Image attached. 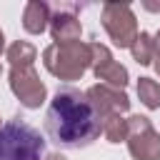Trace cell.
I'll use <instances>...</instances> for the list:
<instances>
[{
  "label": "cell",
  "mask_w": 160,
  "mask_h": 160,
  "mask_svg": "<svg viewBox=\"0 0 160 160\" xmlns=\"http://www.w3.org/2000/svg\"><path fill=\"white\" fill-rule=\"evenodd\" d=\"M50 5L42 2V0H30L25 8H22V28L30 32V35H40L48 30L50 25Z\"/></svg>",
  "instance_id": "30bf717a"
},
{
  "label": "cell",
  "mask_w": 160,
  "mask_h": 160,
  "mask_svg": "<svg viewBox=\"0 0 160 160\" xmlns=\"http://www.w3.org/2000/svg\"><path fill=\"white\" fill-rule=\"evenodd\" d=\"M50 35L58 45L62 42H78L82 35V25L80 18L75 15V5H60L52 15H50Z\"/></svg>",
  "instance_id": "9c48e42d"
},
{
  "label": "cell",
  "mask_w": 160,
  "mask_h": 160,
  "mask_svg": "<svg viewBox=\"0 0 160 160\" xmlns=\"http://www.w3.org/2000/svg\"><path fill=\"white\" fill-rule=\"evenodd\" d=\"M130 52H132V60H135V62H140V65H152V62H155V55H158V50H155V38H152L150 32H140V35L135 38Z\"/></svg>",
  "instance_id": "7c38bea8"
},
{
  "label": "cell",
  "mask_w": 160,
  "mask_h": 160,
  "mask_svg": "<svg viewBox=\"0 0 160 160\" xmlns=\"http://www.w3.org/2000/svg\"><path fill=\"white\" fill-rule=\"evenodd\" d=\"M45 160H65V155H60V152H50Z\"/></svg>",
  "instance_id": "9a60e30c"
},
{
  "label": "cell",
  "mask_w": 160,
  "mask_h": 160,
  "mask_svg": "<svg viewBox=\"0 0 160 160\" xmlns=\"http://www.w3.org/2000/svg\"><path fill=\"white\" fill-rule=\"evenodd\" d=\"M155 50H158V55H160V30H158V35H155Z\"/></svg>",
  "instance_id": "e0dca14e"
},
{
  "label": "cell",
  "mask_w": 160,
  "mask_h": 160,
  "mask_svg": "<svg viewBox=\"0 0 160 160\" xmlns=\"http://www.w3.org/2000/svg\"><path fill=\"white\" fill-rule=\"evenodd\" d=\"M102 138L108 142H125L128 140V118H122L120 112L102 118Z\"/></svg>",
  "instance_id": "4fadbf2b"
},
{
  "label": "cell",
  "mask_w": 160,
  "mask_h": 160,
  "mask_svg": "<svg viewBox=\"0 0 160 160\" xmlns=\"http://www.w3.org/2000/svg\"><path fill=\"white\" fill-rule=\"evenodd\" d=\"M88 100L92 102V108L100 112V118H108L112 112H128L130 110V98L125 90L120 88H112V85H105V82H98L92 88L85 90Z\"/></svg>",
  "instance_id": "ba28073f"
},
{
  "label": "cell",
  "mask_w": 160,
  "mask_h": 160,
  "mask_svg": "<svg viewBox=\"0 0 160 160\" xmlns=\"http://www.w3.org/2000/svg\"><path fill=\"white\" fill-rule=\"evenodd\" d=\"M0 70H2V68H0Z\"/></svg>",
  "instance_id": "ffe728a7"
},
{
  "label": "cell",
  "mask_w": 160,
  "mask_h": 160,
  "mask_svg": "<svg viewBox=\"0 0 160 160\" xmlns=\"http://www.w3.org/2000/svg\"><path fill=\"white\" fill-rule=\"evenodd\" d=\"M100 20L105 32L110 35V40L118 48H132L135 38L140 35L138 30V18L132 12V8L128 2H105L100 10Z\"/></svg>",
  "instance_id": "277c9868"
},
{
  "label": "cell",
  "mask_w": 160,
  "mask_h": 160,
  "mask_svg": "<svg viewBox=\"0 0 160 160\" xmlns=\"http://www.w3.org/2000/svg\"><path fill=\"white\" fill-rule=\"evenodd\" d=\"M90 50H92V72H95V78L102 80L105 85H112V88L125 90V85H128V80H130L128 68L120 65V62L112 58V52L108 50V45H102V42H98V40L90 42Z\"/></svg>",
  "instance_id": "52a82bcc"
},
{
  "label": "cell",
  "mask_w": 160,
  "mask_h": 160,
  "mask_svg": "<svg viewBox=\"0 0 160 160\" xmlns=\"http://www.w3.org/2000/svg\"><path fill=\"white\" fill-rule=\"evenodd\" d=\"M138 98L148 110L160 108V82L152 78H140L138 80Z\"/></svg>",
  "instance_id": "5bb4252c"
},
{
  "label": "cell",
  "mask_w": 160,
  "mask_h": 160,
  "mask_svg": "<svg viewBox=\"0 0 160 160\" xmlns=\"http://www.w3.org/2000/svg\"><path fill=\"white\" fill-rule=\"evenodd\" d=\"M42 152V135L20 118H12L0 128V160H40Z\"/></svg>",
  "instance_id": "3957f363"
},
{
  "label": "cell",
  "mask_w": 160,
  "mask_h": 160,
  "mask_svg": "<svg viewBox=\"0 0 160 160\" xmlns=\"http://www.w3.org/2000/svg\"><path fill=\"white\" fill-rule=\"evenodd\" d=\"M152 68H155V72L160 75V55H155V62H152Z\"/></svg>",
  "instance_id": "2e32d148"
},
{
  "label": "cell",
  "mask_w": 160,
  "mask_h": 160,
  "mask_svg": "<svg viewBox=\"0 0 160 160\" xmlns=\"http://www.w3.org/2000/svg\"><path fill=\"white\" fill-rule=\"evenodd\" d=\"M45 130L58 148H88L102 132V118L85 92L60 88L48 105Z\"/></svg>",
  "instance_id": "6da1fadb"
},
{
  "label": "cell",
  "mask_w": 160,
  "mask_h": 160,
  "mask_svg": "<svg viewBox=\"0 0 160 160\" xmlns=\"http://www.w3.org/2000/svg\"><path fill=\"white\" fill-rule=\"evenodd\" d=\"M5 50V35H2V30H0V52Z\"/></svg>",
  "instance_id": "ac0fdd59"
},
{
  "label": "cell",
  "mask_w": 160,
  "mask_h": 160,
  "mask_svg": "<svg viewBox=\"0 0 160 160\" xmlns=\"http://www.w3.org/2000/svg\"><path fill=\"white\" fill-rule=\"evenodd\" d=\"M5 58H8L10 68H32V62L38 58V48L28 40H15L5 50Z\"/></svg>",
  "instance_id": "8fae6325"
},
{
  "label": "cell",
  "mask_w": 160,
  "mask_h": 160,
  "mask_svg": "<svg viewBox=\"0 0 160 160\" xmlns=\"http://www.w3.org/2000/svg\"><path fill=\"white\" fill-rule=\"evenodd\" d=\"M128 150L135 160H160V132L152 128L150 118H128Z\"/></svg>",
  "instance_id": "5b68a950"
},
{
  "label": "cell",
  "mask_w": 160,
  "mask_h": 160,
  "mask_svg": "<svg viewBox=\"0 0 160 160\" xmlns=\"http://www.w3.org/2000/svg\"><path fill=\"white\" fill-rule=\"evenodd\" d=\"M42 65L50 75H55L58 80H65V82H72V80H80L88 68H92V50H90V42H52L42 50Z\"/></svg>",
  "instance_id": "7a4b0ae2"
},
{
  "label": "cell",
  "mask_w": 160,
  "mask_h": 160,
  "mask_svg": "<svg viewBox=\"0 0 160 160\" xmlns=\"http://www.w3.org/2000/svg\"><path fill=\"white\" fill-rule=\"evenodd\" d=\"M0 128H2V125H0Z\"/></svg>",
  "instance_id": "d6986e66"
},
{
  "label": "cell",
  "mask_w": 160,
  "mask_h": 160,
  "mask_svg": "<svg viewBox=\"0 0 160 160\" xmlns=\"http://www.w3.org/2000/svg\"><path fill=\"white\" fill-rule=\"evenodd\" d=\"M8 82H10V90L20 100L22 108L38 110L45 102L48 90H45V82L40 80V75L35 72V68H10Z\"/></svg>",
  "instance_id": "8992f818"
}]
</instances>
